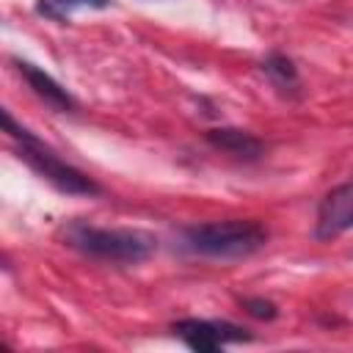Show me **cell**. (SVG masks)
<instances>
[{
  "mask_svg": "<svg viewBox=\"0 0 353 353\" xmlns=\"http://www.w3.org/2000/svg\"><path fill=\"white\" fill-rule=\"evenodd\" d=\"M243 309L251 317H256V320H273L279 314L276 303L273 301H265V298H243Z\"/></svg>",
  "mask_w": 353,
  "mask_h": 353,
  "instance_id": "10",
  "label": "cell"
},
{
  "mask_svg": "<svg viewBox=\"0 0 353 353\" xmlns=\"http://www.w3.org/2000/svg\"><path fill=\"white\" fill-rule=\"evenodd\" d=\"M110 0H36V14L52 19V22H69L77 11L91 8H108Z\"/></svg>",
  "mask_w": 353,
  "mask_h": 353,
  "instance_id": "8",
  "label": "cell"
},
{
  "mask_svg": "<svg viewBox=\"0 0 353 353\" xmlns=\"http://www.w3.org/2000/svg\"><path fill=\"white\" fill-rule=\"evenodd\" d=\"M182 243L188 251H193L199 256L243 259V256H251L259 248H265L268 229L251 218H229V221L188 226L182 232Z\"/></svg>",
  "mask_w": 353,
  "mask_h": 353,
  "instance_id": "1",
  "label": "cell"
},
{
  "mask_svg": "<svg viewBox=\"0 0 353 353\" xmlns=\"http://www.w3.org/2000/svg\"><path fill=\"white\" fill-rule=\"evenodd\" d=\"M207 141L215 149H221V152H226L237 160H256V157L265 154L262 141L256 135L245 132V130H237V127H215V130L207 132Z\"/></svg>",
  "mask_w": 353,
  "mask_h": 353,
  "instance_id": "7",
  "label": "cell"
},
{
  "mask_svg": "<svg viewBox=\"0 0 353 353\" xmlns=\"http://www.w3.org/2000/svg\"><path fill=\"white\" fill-rule=\"evenodd\" d=\"M353 229V182L336 185L325 193V199L317 207V223L314 237L317 240H334Z\"/></svg>",
  "mask_w": 353,
  "mask_h": 353,
  "instance_id": "5",
  "label": "cell"
},
{
  "mask_svg": "<svg viewBox=\"0 0 353 353\" xmlns=\"http://www.w3.org/2000/svg\"><path fill=\"white\" fill-rule=\"evenodd\" d=\"M3 127H6V132H8L14 141H19V157H22L44 182H50L55 190L69 193V196H97V193L102 190L91 176H85L80 168H74V165H69L66 160H61L50 146H44L30 130L19 127L8 110H3Z\"/></svg>",
  "mask_w": 353,
  "mask_h": 353,
  "instance_id": "3",
  "label": "cell"
},
{
  "mask_svg": "<svg viewBox=\"0 0 353 353\" xmlns=\"http://www.w3.org/2000/svg\"><path fill=\"white\" fill-rule=\"evenodd\" d=\"M14 66H17V72L25 77V83L33 88V94H36L39 99H44V105H50V108L58 110V113L74 110V97H72L55 77H50L44 69H39V66H33V63H28V61H14Z\"/></svg>",
  "mask_w": 353,
  "mask_h": 353,
  "instance_id": "6",
  "label": "cell"
},
{
  "mask_svg": "<svg viewBox=\"0 0 353 353\" xmlns=\"http://www.w3.org/2000/svg\"><path fill=\"white\" fill-rule=\"evenodd\" d=\"M262 69H265V74L279 85V88H295L298 85V69H295V63L287 58V55H281V52H270L265 61H262Z\"/></svg>",
  "mask_w": 353,
  "mask_h": 353,
  "instance_id": "9",
  "label": "cell"
},
{
  "mask_svg": "<svg viewBox=\"0 0 353 353\" xmlns=\"http://www.w3.org/2000/svg\"><path fill=\"white\" fill-rule=\"evenodd\" d=\"M63 240L66 245L77 248L91 259L116 265H138L149 259L157 248L154 234L143 229H99L85 223H69L63 229Z\"/></svg>",
  "mask_w": 353,
  "mask_h": 353,
  "instance_id": "2",
  "label": "cell"
},
{
  "mask_svg": "<svg viewBox=\"0 0 353 353\" xmlns=\"http://www.w3.org/2000/svg\"><path fill=\"white\" fill-rule=\"evenodd\" d=\"M171 331L193 350L199 353H212L218 347H223L226 342H248L251 334H245V328L234 325V323H226V320H196V317H188V320H176L171 325Z\"/></svg>",
  "mask_w": 353,
  "mask_h": 353,
  "instance_id": "4",
  "label": "cell"
}]
</instances>
